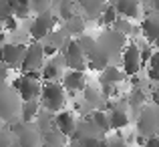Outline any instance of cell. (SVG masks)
Listing matches in <instances>:
<instances>
[{"instance_id":"cell-33","label":"cell","mask_w":159,"mask_h":147,"mask_svg":"<svg viewBox=\"0 0 159 147\" xmlns=\"http://www.w3.org/2000/svg\"><path fill=\"white\" fill-rule=\"evenodd\" d=\"M16 26H18V20L14 16H10V18H6L2 22V28H6V30H16Z\"/></svg>"},{"instance_id":"cell-34","label":"cell","mask_w":159,"mask_h":147,"mask_svg":"<svg viewBox=\"0 0 159 147\" xmlns=\"http://www.w3.org/2000/svg\"><path fill=\"white\" fill-rule=\"evenodd\" d=\"M43 53H44V57H52V54H57L58 53V48L54 47V44H43Z\"/></svg>"},{"instance_id":"cell-12","label":"cell","mask_w":159,"mask_h":147,"mask_svg":"<svg viewBox=\"0 0 159 147\" xmlns=\"http://www.w3.org/2000/svg\"><path fill=\"white\" fill-rule=\"evenodd\" d=\"M113 6L121 18L127 20L137 18L141 14V0H113Z\"/></svg>"},{"instance_id":"cell-30","label":"cell","mask_w":159,"mask_h":147,"mask_svg":"<svg viewBox=\"0 0 159 147\" xmlns=\"http://www.w3.org/2000/svg\"><path fill=\"white\" fill-rule=\"evenodd\" d=\"M79 145L81 147H107V139H103V137H97V139H85Z\"/></svg>"},{"instance_id":"cell-21","label":"cell","mask_w":159,"mask_h":147,"mask_svg":"<svg viewBox=\"0 0 159 147\" xmlns=\"http://www.w3.org/2000/svg\"><path fill=\"white\" fill-rule=\"evenodd\" d=\"M145 99H147L145 91L141 89V87H133L131 93H129V107L131 109H141L143 103H145Z\"/></svg>"},{"instance_id":"cell-5","label":"cell","mask_w":159,"mask_h":147,"mask_svg":"<svg viewBox=\"0 0 159 147\" xmlns=\"http://www.w3.org/2000/svg\"><path fill=\"white\" fill-rule=\"evenodd\" d=\"M137 131L143 137H153L159 131L157 107H141L139 115H137Z\"/></svg>"},{"instance_id":"cell-9","label":"cell","mask_w":159,"mask_h":147,"mask_svg":"<svg viewBox=\"0 0 159 147\" xmlns=\"http://www.w3.org/2000/svg\"><path fill=\"white\" fill-rule=\"evenodd\" d=\"M24 50H26L24 44H14V43L2 44V47H0V62H2L6 69H18L20 62H22Z\"/></svg>"},{"instance_id":"cell-28","label":"cell","mask_w":159,"mask_h":147,"mask_svg":"<svg viewBox=\"0 0 159 147\" xmlns=\"http://www.w3.org/2000/svg\"><path fill=\"white\" fill-rule=\"evenodd\" d=\"M99 95H101V93H97L93 87H85V101H87V103H91L95 109H97L99 103H101V97H99Z\"/></svg>"},{"instance_id":"cell-29","label":"cell","mask_w":159,"mask_h":147,"mask_svg":"<svg viewBox=\"0 0 159 147\" xmlns=\"http://www.w3.org/2000/svg\"><path fill=\"white\" fill-rule=\"evenodd\" d=\"M48 6H51V0H30V10L36 12V14L47 12Z\"/></svg>"},{"instance_id":"cell-11","label":"cell","mask_w":159,"mask_h":147,"mask_svg":"<svg viewBox=\"0 0 159 147\" xmlns=\"http://www.w3.org/2000/svg\"><path fill=\"white\" fill-rule=\"evenodd\" d=\"M54 127H57V131L61 133L62 137H73L75 129H77V119L73 117V113L61 111L54 117Z\"/></svg>"},{"instance_id":"cell-10","label":"cell","mask_w":159,"mask_h":147,"mask_svg":"<svg viewBox=\"0 0 159 147\" xmlns=\"http://www.w3.org/2000/svg\"><path fill=\"white\" fill-rule=\"evenodd\" d=\"M87 87V77L81 71H66L62 75V89L69 91V93H79V91H85Z\"/></svg>"},{"instance_id":"cell-7","label":"cell","mask_w":159,"mask_h":147,"mask_svg":"<svg viewBox=\"0 0 159 147\" xmlns=\"http://www.w3.org/2000/svg\"><path fill=\"white\" fill-rule=\"evenodd\" d=\"M57 26V16L52 14L51 10L43 12V14H36L34 20L30 22V39L32 40H43L47 39L48 34L52 32V28Z\"/></svg>"},{"instance_id":"cell-36","label":"cell","mask_w":159,"mask_h":147,"mask_svg":"<svg viewBox=\"0 0 159 147\" xmlns=\"http://www.w3.org/2000/svg\"><path fill=\"white\" fill-rule=\"evenodd\" d=\"M107 147H127L123 139H113V141H107Z\"/></svg>"},{"instance_id":"cell-35","label":"cell","mask_w":159,"mask_h":147,"mask_svg":"<svg viewBox=\"0 0 159 147\" xmlns=\"http://www.w3.org/2000/svg\"><path fill=\"white\" fill-rule=\"evenodd\" d=\"M143 147H159V135H153V137H147Z\"/></svg>"},{"instance_id":"cell-26","label":"cell","mask_w":159,"mask_h":147,"mask_svg":"<svg viewBox=\"0 0 159 147\" xmlns=\"http://www.w3.org/2000/svg\"><path fill=\"white\" fill-rule=\"evenodd\" d=\"M83 28H85V22H83V18H79V16H73V18L66 22V30H69L70 34H81Z\"/></svg>"},{"instance_id":"cell-22","label":"cell","mask_w":159,"mask_h":147,"mask_svg":"<svg viewBox=\"0 0 159 147\" xmlns=\"http://www.w3.org/2000/svg\"><path fill=\"white\" fill-rule=\"evenodd\" d=\"M117 18H119V14H117L115 6H113V4H107V6L103 8V12H101V18H99V22H101L103 26H109V28H111L113 24H115Z\"/></svg>"},{"instance_id":"cell-41","label":"cell","mask_w":159,"mask_h":147,"mask_svg":"<svg viewBox=\"0 0 159 147\" xmlns=\"http://www.w3.org/2000/svg\"><path fill=\"white\" fill-rule=\"evenodd\" d=\"M153 44H155V47H153V48H155V53H159V36L155 39V43H153Z\"/></svg>"},{"instance_id":"cell-24","label":"cell","mask_w":159,"mask_h":147,"mask_svg":"<svg viewBox=\"0 0 159 147\" xmlns=\"http://www.w3.org/2000/svg\"><path fill=\"white\" fill-rule=\"evenodd\" d=\"M149 71H147V77L151 79L153 83H157L159 85V53H155L153 50V54H151V58H149Z\"/></svg>"},{"instance_id":"cell-18","label":"cell","mask_w":159,"mask_h":147,"mask_svg":"<svg viewBox=\"0 0 159 147\" xmlns=\"http://www.w3.org/2000/svg\"><path fill=\"white\" fill-rule=\"evenodd\" d=\"M89 119L93 121L95 125H97V129L103 133V135H105L109 129H111V125H109V115H107L105 111H101V109H95V111H93V115H91Z\"/></svg>"},{"instance_id":"cell-40","label":"cell","mask_w":159,"mask_h":147,"mask_svg":"<svg viewBox=\"0 0 159 147\" xmlns=\"http://www.w3.org/2000/svg\"><path fill=\"white\" fill-rule=\"evenodd\" d=\"M153 2V10H159V0H151Z\"/></svg>"},{"instance_id":"cell-27","label":"cell","mask_w":159,"mask_h":147,"mask_svg":"<svg viewBox=\"0 0 159 147\" xmlns=\"http://www.w3.org/2000/svg\"><path fill=\"white\" fill-rule=\"evenodd\" d=\"M61 16H62V20H66V22H69L73 16H77L75 10H73V0H62L61 2Z\"/></svg>"},{"instance_id":"cell-32","label":"cell","mask_w":159,"mask_h":147,"mask_svg":"<svg viewBox=\"0 0 159 147\" xmlns=\"http://www.w3.org/2000/svg\"><path fill=\"white\" fill-rule=\"evenodd\" d=\"M139 48H141V67H143V65L149 62V58H151V54H153V48L151 47H139Z\"/></svg>"},{"instance_id":"cell-4","label":"cell","mask_w":159,"mask_h":147,"mask_svg":"<svg viewBox=\"0 0 159 147\" xmlns=\"http://www.w3.org/2000/svg\"><path fill=\"white\" fill-rule=\"evenodd\" d=\"M18 95L12 87L0 85V119L2 121H14L18 115Z\"/></svg>"},{"instance_id":"cell-25","label":"cell","mask_w":159,"mask_h":147,"mask_svg":"<svg viewBox=\"0 0 159 147\" xmlns=\"http://www.w3.org/2000/svg\"><path fill=\"white\" fill-rule=\"evenodd\" d=\"M111 28H113V30H117L119 34H123V36H127V34H131V32H133V26H131V22H129L127 18H121V16L115 20V24H113Z\"/></svg>"},{"instance_id":"cell-1","label":"cell","mask_w":159,"mask_h":147,"mask_svg":"<svg viewBox=\"0 0 159 147\" xmlns=\"http://www.w3.org/2000/svg\"><path fill=\"white\" fill-rule=\"evenodd\" d=\"M40 73H26L22 77L14 79L12 83V89L16 91L18 99L22 103H30V101H36L40 97Z\"/></svg>"},{"instance_id":"cell-8","label":"cell","mask_w":159,"mask_h":147,"mask_svg":"<svg viewBox=\"0 0 159 147\" xmlns=\"http://www.w3.org/2000/svg\"><path fill=\"white\" fill-rule=\"evenodd\" d=\"M121 65H123V73L127 77H135L141 71V48L139 44L129 43L121 53Z\"/></svg>"},{"instance_id":"cell-38","label":"cell","mask_w":159,"mask_h":147,"mask_svg":"<svg viewBox=\"0 0 159 147\" xmlns=\"http://www.w3.org/2000/svg\"><path fill=\"white\" fill-rule=\"evenodd\" d=\"M153 101H155V107H159V87L155 89V93H153Z\"/></svg>"},{"instance_id":"cell-6","label":"cell","mask_w":159,"mask_h":147,"mask_svg":"<svg viewBox=\"0 0 159 147\" xmlns=\"http://www.w3.org/2000/svg\"><path fill=\"white\" fill-rule=\"evenodd\" d=\"M44 67V53H43V44L39 43H30L24 50L22 62H20V69L22 73H40V69Z\"/></svg>"},{"instance_id":"cell-37","label":"cell","mask_w":159,"mask_h":147,"mask_svg":"<svg viewBox=\"0 0 159 147\" xmlns=\"http://www.w3.org/2000/svg\"><path fill=\"white\" fill-rule=\"evenodd\" d=\"M6 67L2 65V62H0V85H4V81H6Z\"/></svg>"},{"instance_id":"cell-42","label":"cell","mask_w":159,"mask_h":147,"mask_svg":"<svg viewBox=\"0 0 159 147\" xmlns=\"http://www.w3.org/2000/svg\"><path fill=\"white\" fill-rule=\"evenodd\" d=\"M73 147H81V145H73Z\"/></svg>"},{"instance_id":"cell-23","label":"cell","mask_w":159,"mask_h":147,"mask_svg":"<svg viewBox=\"0 0 159 147\" xmlns=\"http://www.w3.org/2000/svg\"><path fill=\"white\" fill-rule=\"evenodd\" d=\"M79 4H81L91 16L101 14L103 8H105V0H79Z\"/></svg>"},{"instance_id":"cell-31","label":"cell","mask_w":159,"mask_h":147,"mask_svg":"<svg viewBox=\"0 0 159 147\" xmlns=\"http://www.w3.org/2000/svg\"><path fill=\"white\" fill-rule=\"evenodd\" d=\"M10 16H14V14H12L8 2H6V0H0V24H2L6 18H10Z\"/></svg>"},{"instance_id":"cell-43","label":"cell","mask_w":159,"mask_h":147,"mask_svg":"<svg viewBox=\"0 0 159 147\" xmlns=\"http://www.w3.org/2000/svg\"><path fill=\"white\" fill-rule=\"evenodd\" d=\"M157 113H159V107H157Z\"/></svg>"},{"instance_id":"cell-20","label":"cell","mask_w":159,"mask_h":147,"mask_svg":"<svg viewBox=\"0 0 159 147\" xmlns=\"http://www.w3.org/2000/svg\"><path fill=\"white\" fill-rule=\"evenodd\" d=\"M79 47H81L83 54H85V58H89L91 54L95 53V48H97V39H93V36H87V34H81L77 39Z\"/></svg>"},{"instance_id":"cell-19","label":"cell","mask_w":159,"mask_h":147,"mask_svg":"<svg viewBox=\"0 0 159 147\" xmlns=\"http://www.w3.org/2000/svg\"><path fill=\"white\" fill-rule=\"evenodd\" d=\"M39 115V103L36 101H30V103H22L20 107V117H22V123H30L34 121V117Z\"/></svg>"},{"instance_id":"cell-14","label":"cell","mask_w":159,"mask_h":147,"mask_svg":"<svg viewBox=\"0 0 159 147\" xmlns=\"http://www.w3.org/2000/svg\"><path fill=\"white\" fill-rule=\"evenodd\" d=\"M107 115H109V125H111V129L121 131V129H125L129 125V115L121 105H111V111H109Z\"/></svg>"},{"instance_id":"cell-15","label":"cell","mask_w":159,"mask_h":147,"mask_svg":"<svg viewBox=\"0 0 159 147\" xmlns=\"http://www.w3.org/2000/svg\"><path fill=\"white\" fill-rule=\"evenodd\" d=\"M18 145L20 147H40V135L34 127L24 125V129L18 133Z\"/></svg>"},{"instance_id":"cell-17","label":"cell","mask_w":159,"mask_h":147,"mask_svg":"<svg viewBox=\"0 0 159 147\" xmlns=\"http://www.w3.org/2000/svg\"><path fill=\"white\" fill-rule=\"evenodd\" d=\"M58 77H61V61L44 62V67L40 69V79H44L47 83H57Z\"/></svg>"},{"instance_id":"cell-13","label":"cell","mask_w":159,"mask_h":147,"mask_svg":"<svg viewBox=\"0 0 159 147\" xmlns=\"http://www.w3.org/2000/svg\"><path fill=\"white\" fill-rule=\"evenodd\" d=\"M141 32H143L147 43H155L159 36V10H151L141 22Z\"/></svg>"},{"instance_id":"cell-3","label":"cell","mask_w":159,"mask_h":147,"mask_svg":"<svg viewBox=\"0 0 159 147\" xmlns=\"http://www.w3.org/2000/svg\"><path fill=\"white\" fill-rule=\"evenodd\" d=\"M61 50H62V61H65V65L69 67L70 71H81V73H85L87 58H85V54H83V50H81L77 40L66 39Z\"/></svg>"},{"instance_id":"cell-16","label":"cell","mask_w":159,"mask_h":147,"mask_svg":"<svg viewBox=\"0 0 159 147\" xmlns=\"http://www.w3.org/2000/svg\"><path fill=\"white\" fill-rule=\"evenodd\" d=\"M125 79V73L121 69H117L115 65H109L105 69L101 71V77H99V81H101V85H119L121 81Z\"/></svg>"},{"instance_id":"cell-39","label":"cell","mask_w":159,"mask_h":147,"mask_svg":"<svg viewBox=\"0 0 159 147\" xmlns=\"http://www.w3.org/2000/svg\"><path fill=\"white\" fill-rule=\"evenodd\" d=\"M4 40H6V34H4V32L0 30V44H4Z\"/></svg>"},{"instance_id":"cell-2","label":"cell","mask_w":159,"mask_h":147,"mask_svg":"<svg viewBox=\"0 0 159 147\" xmlns=\"http://www.w3.org/2000/svg\"><path fill=\"white\" fill-rule=\"evenodd\" d=\"M65 89L61 83H44L40 87V103L48 113H57L65 107Z\"/></svg>"}]
</instances>
